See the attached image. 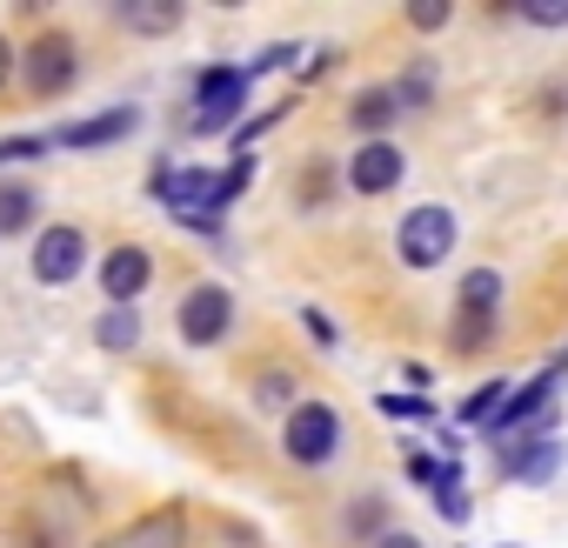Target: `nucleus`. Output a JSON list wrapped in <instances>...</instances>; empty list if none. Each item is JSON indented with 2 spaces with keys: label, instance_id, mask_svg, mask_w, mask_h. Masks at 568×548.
Wrapping results in <instances>:
<instances>
[{
  "label": "nucleus",
  "instance_id": "nucleus-12",
  "mask_svg": "<svg viewBox=\"0 0 568 548\" xmlns=\"http://www.w3.org/2000/svg\"><path fill=\"white\" fill-rule=\"evenodd\" d=\"M121 134H134V108H108V114L68 121V128L54 134V148H108V141H121Z\"/></svg>",
  "mask_w": 568,
  "mask_h": 548
},
{
  "label": "nucleus",
  "instance_id": "nucleus-11",
  "mask_svg": "<svg viewBox=\"0 0 568 548\" xmlns=\"http://www.w3.org/2000/svg\"><path fill=\"white\" fill-rule=\"evenodd\" d=\"M555 468H561V442H515L508 455H501V475L508 481H521V488H541V481H555Z\"/></svg>",
  "mask_w": 568,
  "mask_h": 548
},
{
  "label": "nucleus",
  "instance_id": "nucleus-5",
  "mask_svg": "<svg viewBox=\"0 0 568 548\" xmlns=\"http://www.w3.org/2000/svg\"><path fill=\"white\" fill-rule=\"evenodd\" d=\"M281 448H288V461L302 468H322L342 455V415L328 402H295L288 422H281Z\"/></svg>",
  "mask_w": 568,
  "mask_h": 548
},
{
  "label": "nucleus",
  "instance_id": "nucleus-26",
  "mask_svg": "<svg viewBox=\"0 0 568 548\" xmlns=\"http://www.w3.org/2000/svg\"><path fill=\"white\" fill-rule=\"evenodd\" d=\"M302 328H308V342H315V348H335V342H342V328H335L322 308H308V315H302Z\"/></svg>",
  "mask_w": 568,
  "mask_h": 548
},
{
  "label": "nucleus",
  "instance_id": "nucleus-4",
  "mask_svg": "<svg viewBox=\"0 0 568 548\" xmlns=\"http://www.w3.org/2000/svg\"><path fill=\"white\" fill-rule=\"evenodd\" d=\"M247 88H254L247 68H201V81H194V134H234L241 108H247Z\"/></svg>",
  "mask_w": 568,
  "mask_h": 548
},
{
  "label": "nucleus",
  "instance_id": "nucleus-10",
  "mask_svg": "<svg viewBox=\"0 0 568 548\" xmlns=\"http://www.w3.org/2000/svg\"><path fill=\"white\" fill-rule=\"evenodd\" d=\"M402 174H408V161H402V148L395 141H362L355 154H348V187L355 194H388V187H402Z\"/></svg>",
  "mask_w": 568,
  "mask_h": 548
},
{
  "label": "nucleus",
  "instance_id": "nucleus-19",
  "mask_svg": "<svg viewBox=\"0 0 568 548\" xmlns=\"http://www.w3.org/2000/svg\"><path fill=\"white\" fill-rule=\"evenodd\" d=\"M428 88H435V68L428 61H415L402 81H395V101H402V114H415V108H428Z\"/></svg>",
  "mask_w": 568,
  "mask_h": 548
},
{
  "label": "nucleus",
  "instance_id": "nucleus-25",
  "mask_svg": "<svg viewBox=\"0 0 568 548\" xmlns=\"http://www.w3.org/2000/svg\"><path fill=\"white\" fill-rule=\"evenodd\" d=\"M247 181H254V154H234V168L221 174V207H227L234 194H247Z\"/></svg>",
  "mask_w": 568,
  "mask_h": 548
},
{
  "label": "nucleus",
  "instance_id": "nucleus-31",
  "mask_svg": "<svg viewBox=\"0 0 568 548\" xmlns=\"http://www.w3.org/2000/svg\"><path fill=\"white\" fill-rule=\"evenodd\" d=\"M375 548H422V535H408V528H382Z\"/></svg>",
  "mask_w": 568,
  "mask_h": 548
},
{
  "label": "nucleus",
  "instance_id": "nucleus-15",
  "mask_svg": "<svg viewBox=\"0 0 568 548\" xmlns=\"http://www.w3.org/2000/svg\"><path fill=\"white\" fill-rule=\"evenodd\" d=\"M468 475H462V455H448L442 461V475H435V508H442V521H468V488H462Z\"/></svg>",
  "mask_w": 568,
  "mask_h": 548
},
{
  "label": "nucleus",
  "instance_id": "nucleus-24",
  "mask_svg": "<svg viewBox=\"0 0 568 548\" xmlns=\"http://www.w3.org/2000/svg\"><path fill=\"white\" fill-rule=\"evenodd\" d=\"M521 21H535V28H568V0H528V8H515Z\"/></svg>",
  "mask_w": 568,
  "mask_h": 548
},
{
  "label": "nucleus",
  "instance_id": "nucleus-6",
  "mask_svg": "<svg viewBox=\"0 0 568 548\" xmlns=\"http://www.w3.org/2000/svg\"><path fill=\"white\" fill-rule=\"evenodd\" d=\"M74 74H81V54H74V41H68V34H34V41L21 48V88H28L34 101L68 94V88H74Z\"/></svg>",
  "mask_w": 568,
  "mask_h": 548
},
{
  "label": "nucleus",
  "instance_id": "nucleus-16",
  "mask_svg": "<svg viewBox=\"0 0 568 548\" xmlns=\"http://www.w3.org/2000/svg\"><path fill=\"white\" fill-rule=\"evenodd\" d=\"M34 207H41V194L28 181H0V234H21L34 221Z\"/></svg>",
  "mask_w": 568,
  "mask_h": 548
},
{
  "label": "nucleus",
  "instance_id": "nucleus-29",
  "mask_svg": "<svg viewBox=\"0 0 568 548\" xmlns=\"http://www.w3.org/2000/svg\"><path fill=\"white\" fill-rule=\"evenodd\" d=\"M408 475H415L422 488H435V475H442V461H435V455H408Z\"/></svg>",
  "mask_w": 568,
  "mask_h": 548
},
{
  "label": "nucleus",
  "instance_id": "nucleus-27",
  "mask_svg": "<svg viewBox=\"0 0 568 548\" xmlns=\"http://www.w3.org/2000/svg\"><path fill=\"white\" fill-rule=\"evenodd\" d=\"M408 21H415L422 34H435V28H448V8H442V0H422V8H415Z\"/></svg>",
  "mask_w": 568,
  "mask_h": 548
},
{
  "label": "nucleus",
  "instance_id": "nucleus-21",
  "mask_svg": "<svg viewBox=\"0 0 568 548\" xmlns=\"http://www.w3.org/2000/svg\"><path fill=\"white\" fill-rule=\"evenodd\" d=\"M455 302H481V308H501V274L495 267H475L468 282H462V295Z\"/></svg>",
  "mask_w": 568,
  "mask_h": 548
},
{
  "label": "nucleus",
  "instance_id": "nucleus-7",
  "mask_svg": "<svg viewBox=\"0 0 568 548\" xmlns=\"http://www.w3.org/2000/svg\"><path fill=\"white\" fill-rule=\"evenodd\" d=\"M227 322H234V295H227L221 282H194V288L181 295V308H174V328H181L187 348H214V342L227 335Z\"/></svg>",
  "mask_w": 568,
  "mask_h": 548
},
{
  "label": "nucleus",
  "instance_id": "nucleus-8",
  "mask_svg": "<svg viewBox=\"0 0 568 548\" xmlns=\"http://www.w3.org/2000/svg\"><path fill=\"white\" fill-rule=\"evenodd\" d=\"M28 267H34V282L68 288L74 274L88 267V234H81V227H68V221H61V227H41V241H34V261H28Z\"/></svg>",
  "mask_w": 568,
  "mask_h": 548
},
{
  "label": "nucleus",
  "instance_id": "nucleus-17",
  "mask_svg": "<svg viewBox=\"0 0 568 548\" xmlns=\"http://www.w3.org/2000/svg\"><path fill=\"white\" fill-rule=\"evenodd\" d=\"M94 342H101L108 355H128V348L141 342V315H134V308H108V315L94 322Z\"/></svg>",
  "mask_w": 568,
  "mask_h": 548
},
{
  "label": "nucleus",
  "instance_id": "nucleus-3",
  "mask_svg": "<svg viewBox=\"0 0 568 548\" xmlns=\"http://www.w3.org/2000/svg\"><path fill=\"white\" fill-rule=\"evenodd\" d=\"M395 254H402V267H415V274L442 267V261L455 254V214H448L442 201L408 207V214H402V227H395Z\"/></svg>",
  "mask_w": 568,
  "mask_h": 548
},
{
  "label": "nucleus",
  "instance_id": "nucleus-20",
  "mask_svg": "<svg viewBox=\"0 0 568 548\" xmlns=\"http://www.w3.org/2000/svg\"><path fill=\"white\" fill-rule=\"evenodd\" d=\"M375 408H382L388 422H435V402H428V395H402V388H388Z\"/></svg>",
  "mask_w": 568,
  "mask_h": 548
},
{
  "label": "nucleus",
  "instance_id": "nucleus-14",
  "mask_svg": "<svg viewBox=\"0 0 568 548\" xmlns=\"http://www.w3.org/2000/svg\"><path fill=\"white\" fill-rule=\"evenodd\" d=\"M488 342H495V308H481V302H455L448 348H455V355H481Z\"/></svg>",
  "mask_w": 568,
  "mask_h": 548
},
{
  "label": "nucleus",
  "instance_id": "nucleus-1",
  "mask_svg": "<svg viewBox=\"0 0 568 548\" xmlns=\"http://www.w3.org/2000/svg\"><path fill=\"white\" fill-rule=\"evenodd\" d=\"M154 194L168 201V214L181 221V227H201V234H221V174H207V168H161L154 174Z\"/></svg>",
  "mask_w": 568,
  "mask_h": 548
},
{
  "label": "nucleus",
  "instance_id": "nucleus-30",
  "mask_svg": "<svg viewBox=\"0 0 568 548\" xmlns=\"http://www.w3.org/2000/svg\"><path fill=\"white\" fill-rule=\"evenodd\" d=\"M14 74H21V54H14V41H8V34H0V88H8Z\"/></svg>",
  "mask_w": 568,
  "mask_h": 548
},
{
  "label": "nucleus",
  "instance_id": "nucleus-9",
  "mask_svg": "<svg viewBox=\"0 0 568 548\" xmlns=\"http://www.w3.org/2000/svg\"><path fill=\"white\" fill-rule=\"evenodd\" d=\"M148 282H154V254H148V247H134V241H121V247L101 261V295H108L114 308H134Z\"/></svg>",
  "mask_w": 568,
  "mask_h": 548
},
{
  "label": "nucleus",
  "instance_id": "nucleus-23",
  "mask_svg": "<svg viewBox=\"0 0 568 548\" xmlns=\"http://www.w3.org/2000/svg\"><path fill=\"white\" fill-rule=\"evenodd\" d=\"M121 21L141 34H168V28H181V8H121Z\"/></svg>",
  "mask_w": 568,
  "mask_h": 548
},
{
  "label": "nucleus",
  "instance_id": "nucleus-13",
  "mask_svg": "<svg viewBox=\"0 0 568 548\" xmlns=\"http://www.w3.org/2000/svg\"><path fill=\"white\" fill-rule=\"evenodd\" d=\"M388 121H402L395 88H362V94L348 101V128H362L368 141H382V134H388Z\"/></svg>",
  "mask_w": 568,
  "mask_h": 548
},
{
  "label": "nucleus",
  "instance_id": "nucleus-28",
  "mask_svg": "<svg viewBox=\"0 0 568 548\" xmlns=\"http://www.w3.org/2000/svg\"><path fill=\"white\" fill-rule=\"evenodd\" d=\"M295 61V48H261L254 61H247V74H274V68H288Z\"/></svg>",
  "mask_w": 568,
  "mask_h": 548
},
{
  "label": "nucleus",
  "instance_id": "nucleus-2",
  "mask_svg": "<svg viewBox=\"0 0 568 548\" xmlns=\"http://www.w3.org/2000/svg\"><path fill=\"white\" fill-rule=\"evenodd\" d=\"M561 375H568V355H561V362H548L541 375H528V388H515V395L501 402V415H495V422H488L481 435H488V442H495V448L508 455V448H515V442H521L528 428H555V422H541V415H548V402H555Z\"/></svg>",
  "mask_w": 568,
  "mask_h": 548
},
{
  "label": "nucleus",
  "instance_id": "nucleus-22",
  "mask_svg": "<svg viewBox=\"0 0 568 548\" xmlns=\"http://www.w3.org/2000/svg\"><path fill=\"white\" fill-rule=\"evenodd\" d=\"M54 148V134H8L0 141V168H14V161H41Z\"/></svg>",
  "mask_w": 568,
  "mask_h": 548
},
{
  "label": "nucleus",
  "instance_id": "nucleus-18",
  "mask_svg": "<svg viewBox=\"0 0 568 548\" xmlns=\"http://www.w3.org/2000/svg\"><path fill=\"white\" fill-rule=\"evenodd\" d=\"M501 402H508V382H481V388L455 408V428H488V422L501 415Z\"/></svg>",
  "mask_w": 568,
  "mask_h": 548
}]
</instances>
